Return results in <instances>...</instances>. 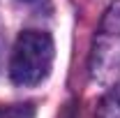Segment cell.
Listing matches in <instances>:
<instances>
[{"mask_svg": "<svg viewBox=\"0 0 120 118\" xmlns=\"http://www.w3.org/2000/svg\"><path fill=\"white\" fill-rule=\"evenodd\" d=\"M0 118H32V106L30 104L5 106V109H0Z\"/></svg>", "mask_w": 120, "mask_h": 118, "instance_id": "3", "label": "cell"}, {"mask_svg": "<svg viewBox=\"0 0 120 118\" xmlns=\"http://www.w3.org/2000/svg\"><path fill=\"white\" fill-rule=\"evenodd\" d=\"M26 2H35V0H26Z\"/></svg>", "mask_w": 120, "mask_h": 118, "instance_id": "5", "label": "cell"}, {"mask_svg": "<svg viewBox=\"0 0 120 118\" xmlns=\"http://www.w3.org/2000/svg\"><path fill=\"white\" fill-rule=\"evenodd\" d=\"M97 118H120V86H118V88H113L104 97Z\"/></svg>", "mask_w": 120, "mask_h": 118, "instance_id": "2", "label": "cell"}, {"mask_svg": "<svg viewBox=\"0 0 120 118\" xmlns=\"http://www.w3.org/2000/svg\"><path fill=\"white\" fill-rule=\"evenodd\" d=\"M56 46L53 37L44 30H23L16 37L12 60H9V76L16 86H37L42 83L53 65Z\"/></svg>", "mask_w": 120, "mask_h": 118, "instance_id": "1", "label": "cell"}, {"mask_svg": "<svg viewBox=\"0 0 120 118\" xmlns=\"http://www.w3.org/2000/svg\"><path fill=\"white\" fill-rule=\"evenodd\" d=\"M62 118H74V106L72 104H67V109H65V116Z\"/></svg>", "mask_w": 120, "mask_h": 118, "instance_id": "4", "label": "cell"}]
</instances>
